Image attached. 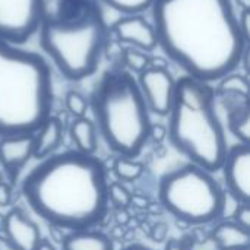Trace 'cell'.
Here are the masks:
<instances>
[{"label":"cell","mask_w":250,"mask_h":250,"mask_svg":"<svg viewBox=\"0 0 250 250\" xmlns=\"http://www.w3.org/2000/svg\"><path fill=\"white\" fill-rule=\"evenodd\" d=\"M108 202L119 208H126L132 202V195L122 182H113L108 183Z\"/></svg>","instance_id":"cell-24"},{"label":"cell","mask_w":250,"mask_h":250,"mask_svg":"<svg viewBox=\"0 0 250 250\" xmlns=\"http://www.w3.org/2000/svg\"><path fill=\"white\" fill-rule=\"evenodd\" d=\"M63 250H113L108 236L97 230L70 231L62 242Z\"/></svg>","instance_id":"cell-18"},{"label":"cell","mask_w":250,"mask_h":250,"mask_svg":"<svg viewBox=\"0 0 250 250\" xmlns=\"http://www.w3.org/2000/svg\"><path fill=\"white\" fill-rule=\"evenodd\" d=\"M13 199V189L9 183L1 182L0 183V207H9Z\"/></svg>","instance_id":"cell-27"},{"label":"cell","mask_w":250,"mask_h":250,"mask_svg":"<svg viewBox=\"0 0 250 250\" xmlns=\"http://www.w3.org/2000/svg\"><path fill=\"white\" fill-rule=\"evenodd\" d=\"M239 3L242 4V7H243V9H249L250 0H239Z\"/></svg>","instance_id":"cell-33"},{"label":"cell","mask_w":250,"mask_h":250,"mask_svg":"<svg viewBox=\"0 0 250 250\" xmlns=\"http://www.w3.org/2000/svg\"><path fill=\"white\" fill-rule=\"evenodd\" d=\"M164 250H190V248H189L188 245H185L182 240L171 239V240H168V243L166 245V249Z\"/></svg>","instance_id":"cell-29"},{"label":"cell","mask_w":250,"mask_h":250,"mask_svg":"<svg viewBox=\"0 0 250 250\" xmlns=\"http://www.w3.org/2000/svg\"><path fill=\"white\" fill-rule=\"evenodd\" d=\"M108 183L98 157L72 149L41 160L22 180L21 192L44 221L78 231L92 230L105 220Z\"/></svg>","instance_id":"cell-2"},{"label":"cell","mask_w":250,"mask_h":250,"mask_svg":"<svg viewBox=\"0 0 250 250\" xmlns=\"http://www.w3.org/2000/svg\"><path fill=\"white\" fill-rule=\"evenodd\" d=\"M89 107L94 125L117 157L136 158L148 144L151 119L136 79L122 69L107 70L95 85Z\"/></svg>","instance_id":"cell-5"},{"label":"cell","mask_w":250,"mask_h":250,"mask_svg":"<svg viewBox=\"0 0 250 250\" xmlns=\"http://www.w3.org/2000/svg\"><path fill=\"white\" fill-rule=\"evenodd\" d=\"M1 231L18 250H35L41 240L38 226L19 207L12 208L3 215Z\"/></svg>","instance_id":"cell-11"},{"label":"cell","mask_w":250,"mask_h":250,"mask_svg":"<svg viewBox=\"0 0 250 250\" xmlns=\"http://www.w3.org/2000/svg\"><path fill=\"white\" fill-rule=\"evenodd\" d=\"M3 182V177H1V173H0V183Z\"/></svg>","instance_id":"cell-34"},{"label":"cell","mask_w":250,"mask_h":250,"mask_svg":"<svg viewBox=\"0 0 250 250\" xmlns=\"http://www.w3.org/2000/svg\"><path fill=\"white\" fill-rule=\"evenodd\" d=\"M45 0H0V40L26 42L45 18Z\"/></svg>","instance_id":"cell-8"},{"label":"cell","mask_w":250,"mask_h":250,"mask_svg":"<svg viewBox=\"0 0 250 250\" xmlns=\"http://www.w3.org/2000/svg\"><path fill=\"white\" fill-rule=\"evenodd\" d=\"M231 220L240 227L250 230V204H237Z\"/></svg>","instance_id":"cell-25"},{"label":"cell","mask_w":250,"mask_h":250,"mask_svg":"<svg viewBox=\"0 0 250 250\" xmlns=\"http://www.w3.org/2000/svg\"><path fill=\"white\" fill-rule=\"evenodd\" d=\"M136 82L148 111L161 117L168 116L176 94L173 75L164 66H155L151 62L149 67L139 73Z\"/></svg>","instance_id":"cell-9"},{"label":"cell","mask_w":250,"mask_h":250,"mask_svg":"<svg viewBox=\"0 0 250 250\" xmlns=\"http://www.w3.org/2000/svg\"><path fill=\"white\" fill-rule=\"evenodd\" d=\"M69 136L75 145V151L85 155H95L98 148V132L92 120L88 117L73 119L69 127Z\"/></svg>","instance_id":"cell-16"},{"label":"cell","mask_w":250,"mask_h":250,"mask_svg":"<svg viewBox=\"0 0 250 250\" xmlns=\"http://www.w3.org/2000/svg\"><path fill=\"white\" fill-rule=\"evenodd\" d=\"M64 105L67 111L73 116V119L86 117V111L89 110V101L78 91H69L66 94Z\"/></svg>","instance_id":"cell-23"},{"label":"cell","mask_w":250,"mask_h":250,"mask_svg":"<svg viewBox=\"0 0 250 250\" xmlns=\"http://www.w3.org/2000/svg\"><path fill=\"white\" fill-rule=\"evenodd\" d=\"M35 250H57V249H56V248H54V245H51L48 240L41 239V240H40V243L37 245Z\"/></svg>","instance_id":"cell-31"},{"label":"cell","mask_w":250,"mask_h":250,"mask_svg":"<svg viewBox=\"0 0 250 250\" xmlns=\"http://www.w3.org/2000/svg\"><path fill=\"white\" fill-rule=\"evenodd\" d=\"M167 138V127H164L163 125L157 123V125H151L149 127V135H148V141L152 142H163Z\"/></svg>","instance_id":"cell-26"},{"label":"cell","mask_w":250,"mask_h":250,"mask_svg":"<svg viewBox=\"0 0 250 250\" xmlns=\"http://www.w3.org/2000/svg\"><path fill=\"white\" fill-rule=\"evenodd\" d=\"M226 189L237 204H249L250 201V146L249 144H237L229 146L223 166Z\"/></svg>","instance_id":"cell-10"},{"label":"cell","mask_w":250,"mask_h":250,"mask_svg":"<svg viewBox=\"0 0 250 250\" xmlns=\"http://www.w3.org/2000/svg\"><path fill=\"white\" fill-rule=\"evenodd\" d=\"M157 42L188 76L211 83L233 73L249 41L231 0H155Z\"/></svg>","instance_id":"cell-1"},{"label":"cell","mask_w":250,"mask_h":250,"mask_svg":"<svg viewBox=\"0 0 250 250\" xmlns=\"http://www.w3.org/2000/svg\"><path fill=\"white\" fill-rule=\"evenodd\" d=\"M34 158V133L0 138V164L13 179Z\"/></svg>","instance_id":"cell-13"},{"label":"cell","mask_w":250,"mask_h":250,"mask_svg":"<svg viewBox=\"0 0 250 250\" xmlns=\"http://www.w3.org/2000/svg\"><path fill=\"white\" fill-rule=\"evenodd\" d=\"M211 239L218 250H250V230L233 220L220 221L211 231Z\"/></svg>","instance_id":"cell-15"},{"label":"cell","mask_w":250,"mask_h":250,"mask_svg":"<svg viewBox=\"0 0 250 250\" xmlns=\"http://www.w3.org/2000/svg\"><path fill=\"white\" fill-rule=\"evenodd\" d=\"M38 32L41 48L69 81H82L95 73L108 40V28L94 1L76 18L45 15Z\"/></svg>","instance_id":"cell-6"},{"label":"cell","mask_w":250,"mask_h":250,"mask_svg":"<svg viewBox=\"0 0 250 250\" xmlns=\"http://www.w3.org/2000/svg\"><path fill=\"white\" fill-rule=\"evenodd\" d=\"M158 199L163 208L186 224L220 221L226 211V192L212 173L186 163L161 176Z\"/></svg>","instance_id":"cell-7"},{"label":"cell","mask_w":250,"mask_h":250,"mask_svg":"<svg viewBox=\"0 0 250 250\" xmlns=\"http://www.w3.org/2000/svg\"><path fill=\"white\" fill-rule=\"evenodd\" d=\"M123 250H152L151 248H146V246H144V245H129V246H126Z\"/></svg>","instance_id":"cell-32"},{"label":"cell","mask_w":250,"mask_h":250,"mask_svg":"<svg viewBox=\"0 0 250 250\" xmlns=\"http://www.w3.org/2000/svg\"><path fill=\"white\" fill-rule=\"evenodd\" d=\"M113 32L119 42L142 51H152L158 47L154 25L139 15H126L113 25Z\"/></svg>","instance_id":"cell-12"},{"label":"cell","mask_w":250,"mask_h":250,"mask_svg":"<svg viewBox=\"0 0 250 250\" xmlns=\"http://www.w3.org/2000/svg\"><path fill=\"white\" fill-rule=\"evenodd\" d=\"M249 21H250V12L249 9H243L240 16H239V25L242 29L243 37L249 41Z\"/></svg>","instance_id":"cell-28"},{"label":"cell","mask_w":250,"mask_h":250,"mask_svg":"<svg viewBox=\"0 0 250 250\" xmlns=\"http://www.w3.org/2000/svg\"><path fill=\"white\" fill-rule=\"evenodd\" d=\"M226 97H229V103H230L229 104V122H230L231 132L240 141V144H249V98L237 97V95H226Z\"/></svg>","instance_id":"cell-17"},{"label":"cell","mask_w":250,"mask_h":250,"mask_svg":"<svg viewBox=\"0 0 250 250\" xmlns=\"http://www.w3.org/2000/svg\"><path fill=\"white\" fill-rule=\"evenodd\" d=\"M0 250H18V249L13 246V243H12L6 236L0 234Z\"/></svg>","instance_id":"cell-30"},{"label":"cell","mask_w":250,"mask_h":250,"mask_svg":"<svg viewBox=\"0 0 250 250\" xmlns=\"http://www.w3.org/2000/svg\"><path fill=\"white\" fill-rule=\"evenodd\" d=\"M122 60L125 66L136 73L144 72L146 67H149L152 59L146 54V51H142L135 47H126L122 50Z\"/></svg>","instance_id":"cell-21"},{"label":"cell","mask_w":250,"mask_h":250,"mask_svg":"<svg viewBox=\"0 0 250 250\" xmlns=\"http://www.w3.org/2000/svg\"><path fill=\"white\" fill-rule=\"evenodd\" d=\"M215 95H237L249 98V81L246 76L239 73H229L218 81Z\"/></svg>","instance_id":"cell-20"},{"label":"cell","mask_w":250,"mask_h":250,"mask_svg":"<svg viewBox=\"0 0 250 250\" xmlns=\"http://www.w3.org/2000/svg\"><path fill=\"white\" fill-rule=\"evenodd\" d=\"M114 10L125 15H139L152 7L155 0H103Z\"/></svg>","instance_id":"cell-22"},{"label":"cell","mask_w":250,"mask_h":250,"mask_svg":"<svg viewBox=\"0 0 250 250\" xmlns=\"http://www.w3.org/2000/svg\"><path fill=\"white\" fill-rule=\"evenodd\" d=\"M145 166L138 161L136 158H127V157H116L113 163V173L114 176L125 183L136 182L144 176Z\"/></svg>","instance_id":"cell-19"},{"label":"cell","mask_w":250,"mask_h":250,"mask_svg":"<svg viewBox=\"0 0 250 250\" xmlns=\"http://www.w3.org/2000/svg\"><path fill=\"white\" fill-rule=\"evenodd\" d=\"M63 141V123L59 117L50 116L34 133V158L44 160L56 154Z\"/></svg>","instance_id":"cell-14"},{"label":"cell","mask_w":250,"mask_h":250,"mask_svg":"<svg viewBox=\"0 0 250 250\" xmlns=\"http://www.w3.org/2000/svg\"><path fill=\"white\" fill-rule=\"evenodd\" d=\"M215 89L190 76L176 81V94L168 113L167 138L189 163L218 171L229 145L215 111Z\"/></svg>","instance_id":"cell-4"},{"label":"cell","mask_w":250,"mask_h":250,"mask_svg":"<svg viewBox=\"0 0 250 250\" xmlns=\"http://www.w3.org/2000/svg\"><path fill=\"white\" fill-rule=\"evenodd\" d=\"M53 101L44 57L0 40V138L35 133L51 116Z\"/></svg>","instance_id":"cell-3"}]
</instances>
